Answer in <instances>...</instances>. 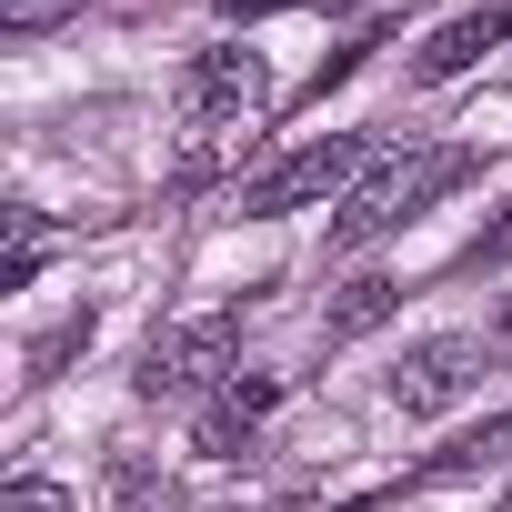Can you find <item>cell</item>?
Instances as JSON below:
<instances>
[{
	"instance_id": "4fadbf2b",
	"label": "cell",
	"mask_w": 512,
	"mask_h": 512,
	"mask_svg": "<svg viewBox=\"0 0 512 512\" xmlns=\"http://www.w3.org/2000/svg\"><path fill=\"white\" fill-rule=\"evenodd\" d=\"M221 21H272V11H312V0H211Z\"/></svg>"
},
{
	"instance_id": "52a82bcc",
	"label": "cell",
	"mask_w": 512,
	"mask_h": 512,
	"mask_svg": "<svg viewBox=\"0 0 512 512\" xmlns=\"http://www.w3.org/2000/svg\"><path fill=\"white\" fill-rule=\"evenodd\" d=\"M272 402H282V382H272V372H251V382L231 372V382H221V402L201 412V432H191V442H201L211 462H241V452H251V432H262V412H272Z\"/></svg>"
},
{
	"instance_id": "ba28073f",
	"label": "cell",
	"mask_w": 512,
	"mask_h": 512,
	"mask_svg": "<svg viewBox=\"0 0 512 512\" xmlns=\"http://www.w3.org/2000/svg\"><path fill=\"white\" fill-rule=\"evenodd\" d=\"M392 312H402V282H392V272H362V282H352V292H342V302L322 312V342L342 352V342H362V332H382Z\"/></svg>"
},
{
	"instance_id": "5b68a950",
	"label": "cell",
	"mask_w": 512,
	"mask_h": 512,
	"mask_svg": "<svg viewBox=\"0 0 512 512\" xmlns=\"http://www.w3.org/2000/svg\"><path fill=\"white\" fill-rule=\"evenodd\" d=\"M482 362H492L482 332H432V342H412V352L392 362V402H402V412H452V402L482 382Z\"/></svg>"
},
{
	"instance_id": "7a4b0ae2",
	"label": "cell",
	"mask_w": 512,
	"mask_h": 512,
	"mask_svg": "<svg viewBox=\"0 0 512 512\" xmlns=\"http://www.w3.org/2000/svg\"><path fill=\"white\" fill-rule=\"evenodd\" d=\"M262 101H272L262 51H191V71H181V121H191V131H241V141H251Z\"/></svg>"
},
{
	"instance_id": "277c9868",
	"label": "cell",
	"mask_w": 512,
	"mask_h": 512,
	"mask_svg": "<svg viewBox=\"0 0 512 512\" xmlns=\"http://www.w3.org/2000/svg\"><path fill=\"white\" fill-rule=\"evenodd\" d=\"M231 352H241V322H231V312L171 322V332H161V342L141 352V392H151V402H181V392L221 382V372H231Z\"/></svg>"
},
{
	"instance_id": "9a60e30c",
	"label": "cell",
	"mask_w": 512,
	"mask_h": 512,
	"mask_svg": "<svg viewBox=\"0 0 512 512\" xmlns=\"http://www.w3.org/2000/svg\"><path fill=\"white\" fill-rule=\"evenodd\" d=\"M502 342H512V302H502Z\"/></svg>"
},
{
	"instance_id": "6da1fadb",
	"label": "cell",
	"mask_w": 512,
	"mask_h": 512,
	"mask_svg": "<svg viewBox=\"0 0 512 512\" xmlns=\"http://www.w3.org/2000/svg\"><path fill=\"white\" fill-rule=\"evenodd\" d=\"M482 171V151H412V161H372V181L342 201V221H332V241H382V231H402V221H422L442 191H462Z\"/></svg>"
},
{
	"instance_id": "3957f363",
	"label": "cell",
	"mask_w": 512,
	"mask_h": 512,
	"mask_svg": "<svg viewBox=\"0 0 512 512\" xmlns=\"http://www.w3.org/2000/svg\"><path fill=\"white\" fill-rule=\"evenodd\" d=\"M352 171H362V141H352V131H322V141H302L292 161H272L262 181H241V211H251V221L312 211V201H332V191H342Z\"/></svg>"
},
{
	"instance_id": "5bb4252c",
	"label": "cell",
	"mask_w": 512,
	"mask_h": 512,
	"mask_svg": "<svg viewBox=\"0 0 512 512\" xmlns=\"http://www.w3.org/2000/svg\"><path fill=\"white\" fill-rule=\"evenodd\" d=\"M502 251H512V211H502V221H492V231L472 241V272H492V262H502Z\"/></svg>"
},
{
	"instance_id": "30bf717a",
	"label": "cell",
	"mask_w": 512,
	"mask_h": 512,
	"mask_svg": "<svg viewBox=\"0 0 512 512\" xmlns=\"http://www.w3.org/2000/svg\"><path fill=\"white\" fill-rule=\"evenodd\" d=\"M81 11V0H0V31H11V41H41V31H61Z\"/></svg>"
},
{
	"instance_id": "8992f818",
	"label": "cell",
	"mask_w": 512,
	"mask_h": 512,
	"mask_svg": "<svg viewBox=\"0 0 512 512\" xmlns=\"http://www.w3.org/2000/svg\"><path fill=\"white\" fill-rule=\"evenodd\" d=\"M512 41V0H482V11H462V21H442L422 51H412V81H462L482 51H502Z\"/></svg>"
},
{
	"instance_id": "8fae6325",
	"label": "cell",
	"mask_w": 512,
	"mask_h": 512,
	"mask_svg": "<svg viewBox=\"0 0 512 512\" xmlns=\"http://www.w3.org/2000/svg\"><path fill=\"white\" fill-rule=\"evenodd\" d=\"M71 352H91V312H81V322H61V332H51V342L31 352V382H51V372H61Z\"/></svg>"
},
{
	"instance_id": "9c48e42d",
	"label": "cell",
	"mask_w": 512,
	"mask_h": 512,
	"mask_svg": "<svg viewBox=\"0 0 512 512\" xmlns=\"http://www.w3.org/2000/svg\"><path fill=\"white\" fill-rule=\"evenodd\" d=\"M502 452H512V412H492L482 432H462V442H442V452L422 462V482H472V472H492Z\"/></svg>"
},
{
	"instance_id": "7c38bea8",
	"label": "cell",
	"mask_w": 512,
	"mask_h": 512,
	"mask_svg": "<svg viewBox=\"0 0 512 512\" xmlns=\"http://www.w3.org/2000/svg\"><path fill=\"white\" fill-rule=\"evenodd\" d=\"M0 512H81L61 482H0Z\"/></svg>"
}]
</instances>
